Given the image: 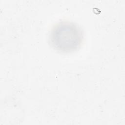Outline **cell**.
<instances>
[{"label":"cell","instance_id":"6da1fadb","mask_svg":"<svg viewBox=\"0 0 125 125\" xmlns=\"http://www.w3.org/2000/svg\"><path fill=\"white\" fill-rule=\"evenodd\" d=\"M83 38L82 31L75 23L61 21L52 29L49 40L52 46L62 52H70L78 48Z\"/></svg>","mask_w":125,"mask_h":125}]
</instances>
